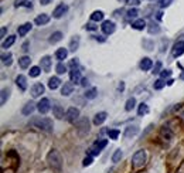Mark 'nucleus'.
<instances>
[{"label":"nucleus","instance_id":"a878e982","mask_svg":"<svg viewBox=\"0 0 184 173\" xmlns=\"http://www.w3.org/2000/svg\"><path fill=\"white\" fill-rule=\"evenodd\" d=\"M59 84H61V81H59V78H58V77H51V78L48 80V88H50V89H52V91L58 88Z\"/></svg>","mask_w":184,"mask_h":173},{"label":"nucleus","instance_id":"c85d7f7f","mask_svg":"<svg viewBox=\"0 0 184 173\" xmlns=\"http://www.w3.org/2000/svg\"><path fill=\"white\" fill-rule=\"evenodd\" d=\"M14 41H16V35H9V37L2 43V48H9V47H11L14 44Z\"/></svg>","mask_w":184,"mask_h":173},{"label":"nucleus","instance_id":"c9c22d12","mask_svg":"<svg viewBox=\"0 0 184 173\" xmlns=\"http://www.w3.org/2000/svg\"><path fill=\"white\" fill-rule=\"evenodd\" d=\"M149 112V106L146 105V104H140L139 105V109H137V115L139 117H143V115H146V113Z\"/></svg>","mask_w":184,"mask_h":173},{"label":"nucleus","instance_id":"393cba45","mask_svg":"<svg viewBox=\"0 0 184 173\" xmlns=\"http://www.w3.org/2000/svg\"><path fill=\"white\" fill-rule=\"evenodd\" d=\"M70 78H71V82H80L82 78H81V71L76 68V70H71L70 72Z\"/></svg>","mask_w":184,"mask_h":173},{"label":"nucleus","instance_id":"49530a36","mask_svg":"<svg viewBox=\"0 0 184 173\" xmlns=\"http://www.w3.org/2000/svg\"><path fill=\"white\" fill-rule=\"evenodd\" d=\"M92 162H94V159H92V156H87V158L84 159L82 165H84V166H89V165H91Z\"/></svg>","mask_w":184,"mask_h":173},{"label":"nucleus","instance_id":"8fccbe9b","mask_svg":"<svg viewBox=\"0 0 184 173\" xmlns=\"http://www.w3.org/2000/svg\"><path fill=\"white\" fill-rule=\"evenodd\" d=\"M96 26L95 24H92V23H88V24H85V30H91V31H92V30H96Z\"/></svg>","mask_w":184,"mask_h":173},{"label":"nucleus","instance_id":"20e7f679","mask_svg":"<svg viewBox=\"0 0 184 173\" xmlns=\"http://www.w3.org/2000/svg\"><path fill=\"white\" fill-rule=\"evenodd\" d=\"M78 117H80V109L75 108V106H71L65 113V119L68 121V122H71V124H74V122L78 119Z\"/></svg>","mask_w":184,"mask_h":173},{"label":"nucleus","instance_id":"9b49d317","mask_svg":"<svg viewBox=\"0 0 184 173\" xmlns=\"http://www.w3.org/2000/svg\"><path fill=\"white\" fill-rule=\"evenodd\" d=\"M44 85L40 84V82H37V84H34L31 87V97L33 98H38V97L41 95V94H44Z\"/></svg>","mask_w":184,"mask_h":173},{"label":"nucleus","instance_id":"bf43d9fd","mask_svg":"<svg viewBox=\"0 0 184 173\" xmlns=\"http://www.w3.org/2000/svg\"><path fill=\"white\" fill-rule=\"evenodd\" d=\"M6 33H7V28L3 27V28H2V37H4V35H6Z\"/></svg>","mask_w":184,"mask_h":173},{"label":"nucleus","instance_id":"6ab92c4d","mask_svg":"<svg viewBox=\"0 0 184 173\" xmlns=\"http://www.w3.org/2000/svg\"><path fill=\"white\" fill-rule=\"evenodd\" d=\"M31 23H24V24L23 26H20V27L17 28V33H18V35H20V37H24L26 34H27L28 31H30V30H31Z\"/></svg>","mask_w":184,"mask_h":173},{"label":"nucleus","instance_id":"37998d69","mask_svg":"<svg viewBox=\"0 0 184 173\" xmlns=\"http://www.w3.org/2000/svg\"><path fill=\"white\" fill-rule=\"evenodd\" d=\"M119 134H121V132L118 131V129H111V131H108V135H109V138L111 139H118L119 138Z\"/></svg>","mask_w":184,"mask_h":173},{"label":"nucleus","instance_id":"864d4df0","mask_svg":"<svg viewBox=\"0 0 184 173\" xmlns=\"http://www.w3.org/2000/svg\"><path fill=\"white\" fill-rule=\"evenodd\" d=\"M81 85H82V87H88V85H89L88 78H82V80H81Z\"/></svg>","mask_w":184,"mask_h":173},{"label":"nucleus","instance_id":"aec40b11","mask_svg":"<svg viewBox=\"0 0 184 173\" xmlns=\"http://www.w3.org/2000/svg\"><path fill=\"white\" fill-rule=\"evenodd\" d=\"M48 21H50V16H48V14H40V16L35 17L34 23L37 26H44V24H47Z\"/></svg>","mask_w":184,"mask_h":173},{"label":"nucleus","instance_id":"412c9836","mask_svg":"<svg viewBox=\"0 0 184 173\" xmlns=\"http://www.w3.org/2000/svg\"><path fill=\"white\" fill-rule=\"evenodd\" d=\"M67 56H68V50H67V48H64V47H61V48H58V50H57L55 57H57V60H58L59 63H63V61L67 58Z\"/></svg>","mask_w":184,"mask_h":173},{"label":"nucleus","instance_id":"0e129e2a","mask_svg":"<svg viewBox=\"0 0 184 173\" xmlns=\"http://www.w3.org/2000/svg\"><path fill=\"white\" fill-rule=\"evenodd\" d=\"M180 80H183V81H184V71H183V72H181V74H180Z\"/></svg>","mask_w":184,"mask_h":173},{"label":"nucleus","instance_id":"cd10ccee","mask_svg":"<svg viewBox=\"0 0 184 173\" xmlns=\"http://www.w3.org/2000/svg\"><path fill=\"white\" fill-rule=\"evenodd\" d=\"M145 27H146V21L143 20V19L135 20V21L132 23V28H135V30H143Z\"/></svg>","mask_w":184,"mask_h":173},{"label":"nucleus","instance_id":"2f4dec72","mask_svg":"<svg viewBox=\"0 0 184 173\" xmlns=\"http://www.w3.org/2000/svg\"><path fill=\"white\" fill-rule=\"evenodd\" d=\"M104 11H101V10H96V11H94V13L91 14V20L92 21H101V20H104Z\"/></svg>","mask_w":184,"mask_h":173},{"label":"nucleus","instance_id":"5fc2aeb1","mask_svg":"<svg viewBox=\"0 0 184 173\" xmlns=\"http://www.w3.org/2000/svg\"><path fill=\"white\" fill-rule=\"evenodd\" d=\"M51 2H52V0H40V3H41L43 6H47V4H50Z\"/></svg>","mask_w":184,"mask_h":173},{"label":"nucleus","instance_id":"58836bf2","mask_svg":"<svg viewBox=\"0 0 184 173\" xmlns=\"http://www.w3.org/2000/svg\"><path fill=\"white\" fill-rule=\"evenodd\" d=\"M41 74V67H31L30 68V77L35 78Z\"/></svg>","mask_w":184,"mask_h":173},{"label":"nucleus","instance_id":"e2e57ef3","mask_svg":"<svg viewBox=\"0 0 184 173\" xmlns=\"http://www.w3.org/2000/svg\"><path fill=\"white\" fill-rule=\"evenodd\" d=\"M162 14H163V13H162V11H159V13H157V19H159V20H160V19H162Z\"/></svg>","mask_w":184,"mask_h":173},{"label":"nucleus","instance_id":"7ed1b4c3","mask_svg":"<svg viewBox=\"0 0 184 173\" xmlns=\"http://www.w3.org/2000/svg\"><path fill=\"white\" fill-rule=\"evenodd\" d=\"M145 163H146V152H145L143 149H140V150H137V152L133 155L132 165H133V167L139 169V167H142Z\"/></svg>","mask_w":184,"mask_h":173},{"label":"nucleus","instance_id":"4be33fe9","mask_svg":"<svg viewBox=\"0 0 184 173\" xmlns=\"http://www.w3.org/2000/svg\"><path fill=\"white\" fill-rule=\"evenodd\" d=\"M72 89H74V85L71 82H64L63 88H61V94H63V97H68L70 94H72Z\"/></svg>","mask_w":184,"mask_h":173},{"label":"nucleus","instance_id":"6e6d98bb","mask_svg":"<svg viewBox=\"0 0 184 173\" xmlns=\"http://www.w3.org/2000/svg\"><path fill=\"white\" fill-rule=\"evenodd\" d=\"M143 44L146 46V50H152V44L149 41H143Z\"/></svg>","mask_w":184,"mask_h":173},{"label":"nucleus","instance_id":"bb28decb","mask_svg":"<svg viewBox=\"0 0 184 173\" xmlns=\"http://www.w3.org/2000/svg\"><path fill=\"white\" fill-rule=\"evenodd\" d=\"M63 37H64V34H63L61 31H55V33H52L51 37H50V43H51V44H55V43L61 41V40H63Z\"/></svg>","mask_w":184,"mask_h":173},{"label":"nucleus","instance_id":"6e6552de","mask_svg":"<svg viewBox=\"0 0 184 173\" xmlns=\"http://www.w3.org/2000/svg\"><path fill=\"white\" fill-rule=\"evenodd\" d=\"M68 11V6L67 4H64V3H61V4H58V6L54 9V11H52V17L54 19H61L64 16V14Z\"/></svg>","mask_w":184,"mask_h":173},{"label":"nucleus","instance_id":"f257e3e1","mask_svg":"<svg viewBox=\"0 0 184 173\" xmlns=\"http://www.w3.org/2000/svg\"><path fill=\"white\" fill-rule=\"evenodd\" d=\"M47 162H48V166L51 167L54 172L59 173L63 169V159H61V155H59L58 150L55 149H51L47 155Z\"/></svg>","mask_w":184,"mask_h":173},{"label":"nucleus","instance_id":"13d9d810","mask_svg":"<svg viewBox=\"0 0 184 173\" xmlns=\"http://www.w3.org/2000/svg\"><path fill=\"white\" fill-rule=\"evenodd\" d=\"M118 89H119V91H123V89H125V84H123V82H121V84H119V87H118Z\"/></svg>","mask_w":184,"mask_h":173},{"label":"nucleus","instance_id":"09e8293b","mask_svg":"<svg viewBox=\"0 0 184 173\" xmlns=\"http://www.w3.org/2000/svg\"><path fill=\"white\" fill-rule=\"evenodd\" d=\"M27 2H28V0H16V2H14V6H16V7L23 6V4H27Z\"/></svg>","mask_w":184,"mask_h":173},{"label":"nucleus","instance_id":"2eb2a0df","mask_svg":"<svg viewBox=\"0 0 184 173\" xmlns=\"http://www.w3.org/2000/svg\"><path fill=\"white\" fill-rule=\"evenodd\" d=\"M80 43H81L80 35H74L72 39H71V41H70V51L75 53L76 50L80 48Z\"/></svg>","mask_w":184,"mask_h":173},{"label":"nucleus","instance_id":"b1692460","mask_svg":"<svg viewBox=\"0 0 184 173\" xmlns=\"http://www.w3.org/2000/svg\"><path fill=\"white\" fill-rule=\"evenodd\" d=\"M30 64H31V58L27 56H23L21 58H18V65H20L23 70H26V68L30 67Z\"/></svg>","mask_w":184,"mask_h":173},{"label":"nucleus","instance_id":"79ce46f5","mask_svg":"<svg viewBox=\"0 0 184 173\" xmlns=\"http://www.w3.org/2000/svg\"><path fill=\"white\" fill-rule=\"evenodd\" d=\"M55 71H57V74H65V72H67V67L64 65L63 63H58V65L55 67Z\"/></svg>","mask_w":184,"mask_h":173},{"label":"nucleus","instance_id":"f03ea898","mask_svg":"<svg viewBox=\"0 0 184 173\" xmlns=\"http://www.w3.org/2000/svg\"><path fill=\"white\" fill-rule=\"evenodd\" d=\"M31 125L34 128H37V129H40V131H44V132H51L52 128H54V125H52V121L50 119V118H35V119L31 121Z\"/></svg>","mask_w":184,"mask_h":173},{"label":"nucleus","instance_id":"0eeeda50","mask_svg":"<svg viewBox=\"0 0 184 173\" xmlns=\"http://www.w3.org/2000/svg\"><path fill=\"white\" fill-rule=\"evenodd\" d=\"M76 128H78V132H80L81 135H85L89 132V121H88V118H82V119L76 124Z\"/></svg>","mask_w":184,"mask_h":173},{"label":"nucleus","instance_id":"3c124183","mask_svg":"<svg viewBox=\"0 0 184 173\" xmlns=\"http://www.w3.org/2000/svg\"><path fill=\"white\" fill-rule=\"evenodd\" d=\"M139 3V0H126V4H129V6H137Z\"/></svg>","mask_w":184,"mask_h":173},{"label":"nucleus","instance_id":"c03bdc74","mask_svg":"<svg viewBox=\"0 0 184 173\" xmlns=\"http://www.w3.org/2000/svg\"><path fill=\"white\" fill-rule=\"evenodd\" d=\"M152 72L153 74H159V72H162V63H160V61H157L156 63V65H154V68H153Z\"/></svg>","mask_w":184,"mask_h":173},{"label":"nucleus","instance_id":"4c0bfd02","mask_svg":"<svg viewBox=\"0 0 184 173\" xmlns=\"http://www.w3.org/2000/svg\"><path fill=\"white\" fill-rule=\"evenodd\" d=\"M162 136H164L166 139H171L173 134H171L170 128H167V126H163V128H162Z\"/></svg>","mask_w":184,"mask_h":173},{"label":"nucleus","instance_id":"4468645a","mask_svg":"<svg viewBox=\"0 0 184 173\" xmlns=\"http://www.w3.org/2000/svg\"><path fill=\"white\" fill-rule=\"evenodd\" d=\"M65 113L64 112V108L59 105H54L52 106V115L55 118H58V119H63V118H65Z\"/></svg>","mask_w":184,"mask_h":173},{"label":"nucleus","instance_id":"423d86ee","mask_svg":"<svg viewBox=\"0 0 184 173\" xmlns=\"http://www.w3.org/2000/svg\"><path fill=\"white\" fill-rule=\"evenodd\" d=\"M101 28H102V31H104V34L109 35V34H113V33H115V30H116V26H115L113 21L106 20V21H104V23H102Z\"/></svg>","mask_w":184,"mask_h":173},{"label":"nucleus","instance_id":"f704fd0d","mask_svg":"<svg viewBox=\"0 0 184 173\" xmlns=\"http://www.w3.org/2000/svg\"><path fill=\"white\" fill-rule=\"evenodd\" d=\"M84 95H85L87 99H94L98 95V91H96V88H89V89H87V92Z\"/></svg>","mask_w":184,"mask_h":173},{"label":"nucleus","instance_id":"680f3d73","mask_svg":"<svg viewBox=\"0 0 184 173\" xmlns=\"http://www.w3.org/2000/svg\"><path fill=\"white\" fill-rule=\"evenodd\" d=\"M166 82H167V85H173V82H174V81H173V80H167Z\"/></svg>","mask_w":184,"mask_h":173},{"label":"nucleus","instance_id":"e433bc0d","mask_svg":"<svg viewBox=\"0 0 184 173\" xmlns=\"http://www.w3.org/2000/svg\"><path fill=\"white\" fill-rule=\"evenodd\" d=\"M135 106H136V99H135V98H129L128 101H126L125 109H126V111H128V112H129V111H132L133 108H135Z\"/></svg>","mask_w":184,"mask_h":173},{"label":"nucleus","instance_id":"ddd939ff","mask_svg":"<svg viewBox=\"0 0 184 173\" xmlns=\"http://www.w3.org/2000/svg\"><path fill=\"white\" fill-rule=\"evenodd\" d=\"M16 84H17V87L20 88V91L24 92L26 89H27V78H26L24 75H17V78H16Z\"/></svg>","mask_w":184,"mask_h":173},{"label":"nucleus","instance_id":"ea45409f","mask_svg":"<svg viewBox=\"0 0 184 173\" xmlns=\"http://www.w3.org/2000/svg\"><path fill=\"white\" fill-rule=\"evenodd\" d=\"M167 82L164 81L163 78H160V80H157V81H154V84H153V88L154 89H162L164 87V85H166Z\"/></svg>","mask_w":184,"mask_h":173},{"label":"nucleus","instance_id":"69168bd1","mask_svg":"<svg viewBox=\"0 0 184 173\" xmlns=\"http://www.w3.org/2000/svg\"><path fill=\"white\" fill-rule=\"evenodd\" d=\"M180 117H181V119H183V121H184V111H183V112H181V113H180Z\"/></svg>","mask_w":184,"mask_h":173},{"label":"nucleus","instance_id":"338daca9","mask_svg":"<svg viewBox=\"0 0 184 173\" xmlns=\"http://www.w3.org/2000/svg\"><path fill=\"white\" fill-rule=\"evenodd\" d=\"M119 2H123V0H119Z\"/></svg>","mask_w":184,"mask_h":173},{"label":"nucleus","instance_id":"dca6fc26","mask_svg":"<svg viewBox=\"0 0 184 173\" xmlns=\"http://www.w3.org/2000/svg\"><path fill=\"white\" fill-rule=\"evenodd\" d=\"M152 67H153V61L150 60L149 57L142 58V61H140V70L142 71H149Z\"/></svg>","mask_w":184,"mask_h":173},{"label":"nucleus","instance_id":"1a4fd4ad","mask_svg":"<svg viewBox=\"0 0 184 173\" xmlns=\"http://www.w3.org/2000/svg\"><path fill=\"white\" fill-rule=\"evenodd\" d=\"M50 108H51V106H50V101L47 98H43L41 101L37 104V109L40 111V113H43V115L48 112Z\"/></svg>","mask_w":184,"mask_h":173},{"label":"nucleus","instance_id":"f8f14e48","mask_svg":"<svg viewBox=\"0 0 184 173\" xmlns=\"http://www.w3.org/2000/svg\"><path fill=\"white\" fill-rule=\"evenodd\" d=\"M51 57H48V56H45V57H43L41 60H40V67H41V70H44L45 72H48L50 70H51Z\"/></svg>","mask_w":184,"mask_h":173},{"label":"nucleus","instance_id":"c756f323","mask_svg":"<svg viewBox=\"0 0 184 173\" xmlns=\"http://www.w3.org/2000/svg\"><path fill=\"white\" fill-rule=\"evenodd\" d=\"M147 30H149L150 34H157V33H160V26L157 23H154V21H150Z\"/></svg>","mask_w":184,"mask_h":173},{"label":"nucleus","instance_id":"7c9ffc66","mask_svg":"<svg viewBox=\"0 0 184 173\" xmlns=\"http://www.w3.org/2000/svg\"><path fill=\"white\" fill-rule=\"evenodd\" d=\"M13 56H11L10 53H7V54H2V63L4 64V65H7V67H10L11 63H13Z\"/></svg>","mask_w":184,"mask_h":173},{"label":"nucleus","instance_id":"052dcab7","mask_svg":"<svg viewBox=\"0 0 184 173\" xmlns=\"http://www.w3.org/2000/svg\"><path fill=\"white\" fill-rule=\"evenodd\" d=\"M95 39H96L98 40V41H105V39H104V37H102V35H98V37H95Z\"/></svg>","mask_w":184,"mask_h":173},{"label":"nucleus","instance_id":"a211bd4d","mask_svg":"<svg viewBox=\"0 0 184 173\" xmlns=\"http://www.w3.org/2000/svg\"><path fill=\"white\" fill-rule=\"evenodd\" d=\"M35 108H37V106H35V104H33V102H27L24 106H23V111H21V112H23V115L28 117V115H31V113L34 112Z\"/></svg>","mask_w":184,"mask_h":173},{"label":"nucleus","instance_id":"5701e85b","mask_svg":"<svg viewBox=\"0 0 184 173\" xmlns=\"http://www.w3.org/2000/svg\"><path fill=\"white\" fill-rule=\"evenodd\" d=\"M106 117H108V115H106V112H98L96 115H95V118H94V124L96 125H102L105 122V121H106Z\"/></svg>","mask_w":184,"mask_h":173},{"label":"nucleus","instance_id":"de8ad7c7","mask_svg":"<svg viewBox=\"0 0 184 173\" xmlns=\"http://www.w3.org/2000/svg\"><path fill=\"white\" fill-rule=\"evenodd\" d=\"M170 75H171L170 70H163V71H162V78H163V80H164V78H167V77H170Z\"/></svg>","mask_w":184,"mask_h":173},{"label":"nucleus","instance_id":"603ef678","mask_svg":"<svg viewBox=\"0 0 184 173\" xmlns=\"http://www.w3.org/2000/svg\"><path fill=\"white\" fill-rule=\"evenodd\" d=\"M171 2H173V0H162V2H160V6H162V7H167V6H170Z\"/></svg>","mask_w":184,"mask_h":173},{"label":"nucleus","instance_id":"774afa93","mask_svg":"<svg viewBox=\"0 0 184 173\" xmlns=\"http://www.w3.org/2000/svg\"><path fill=\"white\" fill-rule=\"evenodd\" d=\"M152 2H153V0H152Z\"/></svg>","mask_w":184,"mask_h":173},{"label":"nucleus","instance_id":"4d7b16f0","mask_svg":"<svg viewBox=\"0 0 184 173\" xmlns=\"http://www.w3.org/2000/svg\"><path fill=\"white\" fill-rule=\"evenodd\" d=\"M28 46H30L28 43H24V44H23V51H28Z\"/></svg>","mask_w":184,"mask_h":173},{"label":"nucleus","instance_id":"473e14b6","mask_svg":"<svg viewBox=\"0 0 184 173\" xmlns=\"http://www.w3.org/2000/svg\"><path fill=\"white\" fill-rule=\"evenodd\" d=\"M10 98V89L9 88H4L2 89V99H0V104L2 105H4V104L7 102V99Z\"/></svg>","mask_w":184,"mask_h":173},{"label":"nucleus","instance_id":"72a5a7b5","mask_svg":"<svg viewBox=\"0 0 184 173\" xmlns=\"http://www.w3.org/2000/svg\"><path fill=\"white\" fill-rule=\"evenodd\" d=\"M123 158V152H122V149H116L115 150V153L112 155V162L113 163H118L119 160Z\"/></svg>","mask_w":184,"mask_h":173},{"label":"nucleus","instance_id":"f3484780","mask_svg":"<svg viewBox=\"0 0 184 173\" xmlns=\"http://www.w3.org/2000/svg\"><path fill=\"white\" fill-rule=\"evenodd\" d=\"M139 134V126L136 125H129L125 131V136L126 138H130V136H135V135Z\"/></svg>","mask_w":184,"mask_h":173},{"label":"nucleus","instance_id":"9d476101","mask_svg":"<svg viewBox=\"0 0 184 173\" xmlns=\"http://www.w3.org/2000/svg\"><path fill=\"white\" fill-rule=\"evenodd\" d=\"M171 54L173 57H180L184 54V41H177L173 46V50H171Z\"/></svg>","mask_w":184,"mask_h":173},{"label":"nucleus","instance_id":"a19ab883","mask_svg":"<svg viewBox=\"0 0 184 173\" xmlns=\"http://www.w3.org/2000/svg\"><path fill=\"white\" fill-rule=\"evenodd\" d=\"M128 19L130 20V19H136L137 17V14H139V10L137 9H130V10H128Z\"/></svg>","mask_w":184,"mask_h":173},{"label":"nucleus","instance_id":"a18cd8bd","mask_svg":"<svg viewBox=\"0 0 184 173\" xmlns=\"http://www.w3.org/2000/svg\"><path fill=\"white\" fill-rule=\"evenodd\" d=\"M70 67L72 68V70H76V68L80 67V63H78V60H76V58H74V60L70 61Z\"/></svg>","mask_w":184,"mask_h":173},{"label":"nucleus","instance_id":"39448f33","mask_svg":"<svg viewBox=\"0 0 184 173\" xmlns=\"http://www.w3.org/2000/svg\"><path fill=\"white\" fill-rule=\"evenodd\" d=\"M108 145V141L106 139H101V141H96L94 143V148L91 149V155H99L101 150L105 148V146Z\"/></svg>","mask_w":184,"mask_h":173}]
</instances>
